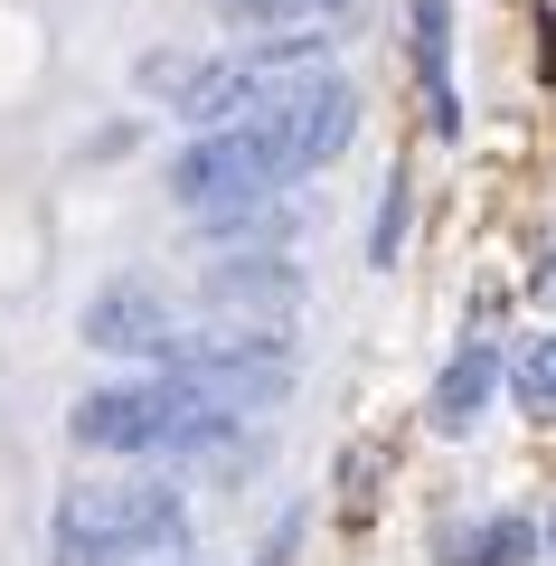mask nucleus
I'll return each instance as SVG.
<instances>
[{
	"label": "nucleus",
	"mask_w": 556,
	"mask_h": 566,
	"mask_svg": "<svg viewBox=\"0 0 556 566\" xmlns=\"http://www.w3.org/2000/svg\"><path fill=\"white\" fill-rule=\"evenodd\" d=\"M510 387H518L528 416H556V331H537V340L510 359Z\"/></svg>",
	"instance_id": "9d476101"
},
{
	"label": "nucleus",
	"mask_w": 556,
	"mask_h": 566,
	"mask_svg": "<svg viewBox=\"0 0 556 566\" xmlns=\"http://www.w3.org/2000/svg\"><path fill=\"white\" fill-rule=\"evenodd\" d=\"M170 340H179V322L151 283H104L85 303V349H104V359H170Z\"/></svg>",
	"instance_id": "20e7f679"
},
{
	"label": "nucleus",
	"mask_w": 556,
	"mask_h": 566,
	"mask_svg": "<svg viewBox=\"0 0 556 566\" xmlns=\"http://www.w3.org/2000/svg\"><path fill=\"white\" fill-rule=\"evenodd\" d=\"M397 245H406V189L387 180V199H378V227H368V264H397Z\"/></svg>",
	"instance_id": "9b49d317"
},
{
	"label": "nucleus",
	"mask_w": 556,
	"mask_h": 566,
	"mask_svg": "<svg viewBox=\"0 0 556 566\" xmlns=\"http://www.w3.org/2000/svg\"><path fill=\"white\" fill-rule=\"evenodd\" d=\"M416 10V66L434 95V133H462V95H453V0H406Z\"/></svg>",
	"instance_id": "6e6552de"
},
{
	"label": "nucleus",
	"mask_w": 556,
	"mask_h": 566,
	"mask_svg": "<svg viewBox=\"0 0 556 566\" xmlns=\"http://www.w3.org/2000/svg\"><path fill=\"white\" fill-rule=\"evenodd\" d=\"M491 387H500V349H491V340H462L453 359H443L434 397H424V424H434V434H462V424H481Z\"/></svg>",
	"instance_id": "0eeeda50"
},
{
	"label": "nucleus",
	"mask_w": 556,
	"mask_h": 566,
	"mask_svg": "<svg viewBox=\"0 0 556 566\" xmlns=\"http://www.w3.org/2000/svg\"><path fill=\"white\" fill-rule=\"evenodd\" d=\"M264 123V142H274V161H283V180H302V170H321V161H339L349 151V133H358V95L321 66V76H302L293 95L274 104V114H255Z\"/></svg>",
	"instance_id": "7ed1b4c3"
},
{
	"label": "nucleus",
	"mask_w": 556,
	"mask_h": 566,
	"mask_svg": "<svg viewBox=\"0 0 556 566\" xmlns=\"http://www.w3.org/2000/svg\"><path fill=\"white\" fill-rule=\"evenodd\" d=\"M264 189H283V161H274V142H264V123H199V142L170 161V199L189 218L264 199Z\"/></svg>",
	"instance_id": "f03ea898"
},
{
	"label": "nucleus",
	"mask_w": 556,
	"mask_h": 566,
	"mask_svg": "<svg viewBox=\"0 0 556 566\" xmlns=\"http://www.w3.org/2000/svg\"><path fill=\"white\" fill-rule=\"evenodd\" d=\"M189 501L170 482H76L48 520V557L57 566H141L160 547H179Z\"/></svg>",
	"instance_id": "f257e3e1"
},
{
	"label": "nucleus",
	"mask_w": 556,
	"mask_h": 566,
	"mask_svg": "<svg viewBox=\"0 0 556 566\" xmlns=\"http://www.w3.org/2000/svg\"><path fill=\"white\" fill-rule=\"evenodd\" d=\"M537 557V520L518 510H472V520L434 528V566H528Z\"/></svg>",
	"instance_id": "423d86ee"
},
{
	"label": "nucleus",
	"mask_w": 556,
	"mask_h": 566,
	"mask_svg": "<svg viewBox=\"0 0 556 566\" xmlns=\"http://www.w3.org/2000/svg\"><path fill=\"white\" fill-rule=\"evenodd\" d=\"M358 0H218L227 29H339Z\"/></svg>",
	"instance_id": "1a4fd4ad"
},
{
	"label": "nucleus",
	"mask_w": 556,
	"mask_h": 566,
	"mask_svg": "<svg viewBox=\"0 0 556 566\" xmlns=\"http://www.w3.org/2000/svg\"><path fill=\"white\" fill-rule=\"evenodd\" d=\"M283 557H293V520H283L274 538H264V557H255V566H283Z\"/></svg>",
	"instance_id": "f8f14e48"
},
{
	"label": "nucleus",
	"mask_w": 556,
	"mask_h": 566,
	"mask_svg": "<svg viewBox=\"0 0 556 566\" xmlns=\"http://www.w3.org/2000/svg\"><path fill=\"white\" fill-rule=\"evenodd\" d=\"M547 557H556V520H547Z\"/></svg>",
	"instance_id": "ddd939ff"
},
{
	"label": "nucleus",
	"mask_w": 556,
	"mask_h": 566,
	"mask_svg": "<svg viewBox=\"0 0 556 566\" xmlns=\"http://www.w3.org/2000/svg\"><path fill=\"white\" fill-rule=\"evenodd\" d=\"M199 303L208 312H237V322H274V312L302 303V274L274 255V245H255V255H218L199 274Z\"/></svg>",
	"instance_id": "39448f33"
}]
</instances>
